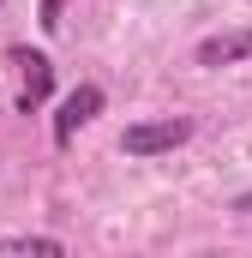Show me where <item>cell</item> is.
<instances>
[{"label": "cell", "mask_w": 252, "mask_h": 258, "mask_svg": "<svg viewBox=\"0 0 252 258\" xmlns=\"http://www.w3.org/2000/svg\"><path fill=\"white\" fill-rule=\"evenodd\" d=\"M192 138V120L186 114H168V120H132L120 132V150L126 156H162V150H180Z\"/></svg>", "instance_id": "obj_1"}, {"label": "cell", "mask_w": 252, "mask_h": 258, "mask_svg": "<svg viewBox=\"0 0 252 258\" xmlns=\"http://www.w3.org/2000/svg\"><path fill=\"white\" fill-rule=\"evenodd\" d=\"M12 66H18V114H36L48 102V84H54V66L42 48H12Z\"/></svg>", "instance_id": "obj_2"}, {"label": "cell", "mask_w": 252, "mask_h": 258, "mask_svg": "<svg viewBox=\"0 0 252 258\" xmlns=\"http://www.w3.org/2000/svg\"><path fill=\"white\" fill-rule=\"evenodd\" d=\"M96 114H102V84H78V90L60 102V114H54V144L66 150V144L78 138V126H90Z\"/></svg>", "instance_id": "obj_3"}, {"label": "cell", "mask_w": 252, "mask_h": 258, "mask_svg": "<svg viewBox=\"0 0 252 258\" xmlns=\"http://www.w3.org/2000/svg\"><path fill=\"white\" fill-rule=\"evenodd\" d=\"M252 54V30H216V36H204L198 48H192V60L198 66H234Z\"/></svg>", "instance_id": "obj_4"}, {"label": "cell", "mask_w": 252, "mask_h": 258, "mask_svg": "<svg viewBox=\"0 0 252 258\" xmlns=\"http://www.w3.org/2000/svg\"><path fill=\"white\" fill-rule=\"evenodd\" d=\"M6 252H42V258H60L66 246L60 240H48V234H6V240H0V258Z\"/></svg>", "instance_id": "obj_5"}, {"label": "cell", "mask_w": 252, "mask_h": 258, "mask_svg": "<svg viewBox=\"0 0 252 258\" xmlns=\"http://www.w3.org/2000/svg\"><path fill=\"white\" fill-rule=\"evenodd\" d=\"M60 12H66V0H42V6H36V18H42V30H60Z\"/></svg>", "instance_id": "obj_6"}, {"label": "cell", "mask_w": 252, "mask_h": 258, "mask_svg": "<svg viewBox=\"0 0 252 258\" xmlns=\"http://www.w3.org/2000/svg\"><path fill=\"white\" fill-rule=\"evenodd\" d=\"M234 210H240V216H252V192H240V198H234Z\"/></svg>", "instance_id": "obj_7"}]
</instances>
